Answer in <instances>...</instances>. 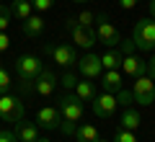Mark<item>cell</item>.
Here are the masks:
<instances>
[{
	"mask_svg": "<svg viewBox=\"0 0 155 142\" xmlns=\"http://www.w3.org/2000/svg\"><path fill=\"white\" fill-rule=\"evenodd\" d=\"M93 23H96V41L106 44V49H111V47H116V44L122 41V36H119L116 26H111L109 18H106L104 13H101V16H96Z\"/></svg>",
	"mask_w": 155,
	"mask_h": 142,
	"instance_id": "5",
	"label": "cell"
},
{
	"mask_svg": "<svg viewBox=\"0 0 155 142\" xmlns=\"http://www.w3.org/2000/svg\"><path fill=\"white\" fill-rule=\"evenodd\" d=\"M114 96H116V104L122 106V109H129V106L134 104V98H132V93H129V91H124V88H122V91H116Z\"/></svg>",
	"mask_w": 155,
	"mask_h": 142,
	"instance_id": "22",
	"label": "cell"
},
{
	"mask_svg": "<svg viewBox=\"0 0 155 142\" xmlns=\"http://www.w3.org/2000/svg\"><path fill=\"white\" fill-rule=\"evenodd\" d=\"M111 142H137V137H134V132H132V129H122V127H119Z\"/></svg>",
	"mask_w": 155,
	"mask_h": 142,
	"instance_id": "23",
	"label": "cell"
},
{
	"mask_svg": "<svg viewBox=\"0 0 155 142\" xmlns=\"http://www.w3.org/2000/svg\"><path fill=\"white\" fill-rule=\"evenodd\" d=\"M54 88H57V75L44 67V70L36 75V80H34V91H36L39 96H49Z\"/></svg>",
	"mask_w": 155,
	"mask_h": 142,
	"instance_id": "12",
	"label": "cell"
},
{
	"mask_svg": "<svg viewBox=\"0 0 155 142\" xmlns=\"http://www.w3.org/2000/svg\"><path fill=\"white\" fill-rule=\"evenodd\" d=\"M21 31H23V36H28V39H39L44 34V21H41V16H34L31 13L28 18H23Z\"/></svg>",
	"mask_w": 155,
	"mask_h": 142,
	"instance_id": "16",
	"label": "cell"
},
{
	"mask_svg": "<svg viewBox=\"0 0 155 142\" xmlns=\"http://www.w3.org/2000/svg\"><path fill=\"white\" fill-rule=\"evenodd\" d=\"M134 5H137V0H119V8H124V11H132Z\"/></svg>",
	"mask_w": 155,
	"mask_h": 142,
	"instance_id": "34",
	"label": "cell"
},
{
	"mask_svg": "<svg viewBox=\"0 0 155 142\" xmlns=\"http://www.w3.org/2000/svg\"><path fill=\"white\" fill-rule=\"evenodd\" d=\"M8 47H11V39H8L5 31H0V52H5Z\"/></svg>",
	"mask_w": 155,
	"mask_h": 142,
	"instance_id": "32",
	"label": "cell"
},
{
	"mask_svg": "<svg viewBox=\"0 0 155 142\" xmlns=\"http://www.w3.org/2000/svg\"><path fill=\"white\" fill-rule=\"evenodd\" d=\"M44 54L52 57V62H57L60 67H72L78 62V54L70 44H60V41H52V44H44Z\"/></svg>",
	"mask_w": 155,
	"mask_h": 142,
	"instance_id": "4",
	"label": "cell"
},
{
	"mask_svg": "<svg viewBox=\"0 0 155 142\" xmlns=\"http://www.w3.org/2000/svg\"><path fill=\"white\" fill-rule=\"evenodd\" d=\"M93 13H88V11H83L80 13V16H78V23H80V26H93Z\"/></svg>",
	"mask_w": 155,
	"mask_h": 142,
	"instance_id": "29",
	"label": "cell"
},
{
	"mask_svg": "<svg viewBox=\"0 0 155 142\" xmlns=\"http://www.w3.org/2000/svg\"><path fill=\"white\" fill-rule=\"evenodd\" d=\"M67 31H70V36H72V41L78 44V47H83V49H91L93 44H98L96 41V31L91 26H80L78 23V18H67Z\"/></svg>",
	"mask_w": 155,
	"mask_h": 142,
	"instance_id": "8",
	"label": "cell"
},
{
	"mask_svg": "<svg viewBox=\"0 0 155 142\" xmlns=\"http://www.w3.org/2000/svg\"><path fill=\"white\" fill-rule=\"evenodd\" d=\"M75 96H78L80 101H93V98H96V85H93L91 80H78Z\"/></svg>",
	"mask_w": 155,
	"mask_h": 142,
	"instance_id": "19",
	"label": "cell"
},
{
	"mask_svg": "<svg viewBox=\"0 0 155 142\" xmlns=\"http://www.w3.org/2000/svg\"><path fill=\"white\" fill-rule=\"evenodd\" d=\"M60 85L65 88V91H75V85H78V75H75V72H70V70H67L65 75H62Z\"/></svg>",
	"mask_w": 155,
	"mask_h": 142,
	"instance_id": "24",
	"label": "cell"
},
{
	"mask_svg": "<svg viewBox=\"0 0 155 142\" xmlns=\"http://www.w3.org/2000/svg\"><path fill=\"white\" fill-rule=\"evenodd\" d=\"M78 70H80V75L85 78V80H98L101 72H104V65H101V57L93 54V52H88V54L78 57Z\"/></svg>",
	"mask_w": 155,
	"mask_h": 142,
	"instance_id": "9",
	"label": "cell"
},
{
	"mask_svg": "<svg viewBox=\"0 0 155 142\" xmlns=\"http://www.w3.org/2000/svg\"><path fill=\"white\" fill-rule=\"evenodd\" d=\"M44 70V65H41V60L34 54H21L16 60V75H18V91L23 93V96H28V93H34V80H36V75Z\"/></svg>",
	"mask_w": 155,
	"mask_h": 142,
	"instance_id": "1",
	"label": "cell"
},
{
	"mask_svg": "<svg viewBox=\"0 0 155 142\" xmlns=\"http://www.w3.org/2000/svg\"><path fill=\"white\" fill-rule=\"evenodd\" d=\"M132 41H134V47H137V49H142V52L155 49V21H150V18H142V21L134 23Z\"/></svg>",
	"mask_w": 155,
	"mask_h": 142,
	"instance_id": "3",
	"label": "cell"
},
{
	"mask_svg": "<svg viewBox=\"0 0 155 142\" xmlns=\"http://www.w3.org/2000/svg\"><path fill=\"white\" fill-rule=\"evenodd\" d=\"M122 72L119 70H106L101 72V88H104V93H116V91H122Z\"/></svg>",
	"mask_w": 155,
	"mask_h": 142,
	"instance_id": "15",
	"label": "cell"
},
{
	"mask_svg": "<svg viewBox=\"0 0 155 142\" xmlns=\"http://www.w3.org/2000/svg\"><path fill=\"white\" fill-rule=\"evenodd\" d=\"M26 116V104H23L21 96H11V93H3L0 96V119L5 124H16Z\"/></svg>",
	"mask_w": 155,
	"mask_h": 142,
	"instance_id": "2",
	"label": "cell"
},
{
	"mask_svg": "<svg viewBox=\"0 0 155 142\" xmlns=\"http://www.w3.org/2000/svg\"><path fill=\"white\" fill-rule=\"evenodd\" d=\"M31 11H34L31 0H13V3H11V13H13L16 18H21V21L31 16Z\"/></svg>",
	"mask_w": 155,
	"mask_h": 142,
	"instance_id": "20",
	"label": "cell"
},
{
	"mask_svg": "<svg viewBox=\"0 0 155 142\" xmlns=\"http://www.w3.org/2000/svg\"><path fill=\"white\" fill-rule=\"evenodd\" d=\"M57 111H60V116L65 121H80V116H83V101L75 96V91H65Z\"/></svg>",
	"mask_w": 155,
	"mask_h": 142,
	"instance_id": "6",
	"label": "cell"
},
{
	"mask_svg": "<svg viewBox=\"0 0 155 142\" xmlns=\"http://www.w3.org/2000/svg\"><path fill=\"white\" fill-rule=\"evenodd\" d=\"M72 137H75V142H96L101 134H98V129L93 124H78Z\"/></svg>",
	"mask_w": 155,
	"mask_h": 142,
	"instance_id": "17",
	"label": "cell"
},
{
	"mask_svg": "<svg viewBox=\"0 0 155 142\" xmlns=\"http://www.w3.org/2000/svg\"><path fill=\"white\" fill-rule=\"evenodd\" d=\"M101 65H104V70H119V65H122V52L119 49H106L104 54H101Z\"/></svg>",
	"mask_w": 155,
	"mask_h": 142,
	"instance_id": "18",
	"label": "cell"
},
{
	"mask_svg": "<svg viewBox=\"0 0 155 142\" xmlns=\"http://www.w3.org/2000/svg\"><path fill=\"white\" fill-rule=\"evenodd\" d=\"M132 98H134V104H140V106H150V104H155V80H150L147 75L134 78Z\"/></svg>",
	"mask_w": 155,
	"mask_h": 142,
	"instance_id": "7",
	"label": "cell"
},
{
	"mask_svg": "<svg viewBox=\"0 0 155 142\" xmlns=\"http://www.w3.org/2000/svg\"><path fill=\"white\" fill-rule=\"evenodd\" d=\"M150 13H153V18H155V0H150Z\"/></svg>",
	"mask_w": 155,
	"mask_h": 142,
	"instance_id": "35",
	"label": "cell"
},
{
	"mask_svg": "<svg viewBox=\"0 0 155 142\" xmlns=\"http://www.w3.org/2000/svg\"><path fill=\"white\" fill-rule=\"evenodd\" d=\"M11 91V75H8V70L3 65H0V96L3 93H8Z\"/></svg>",
	"mask_w": 155,
	"mask_h": 142,
	"instance_id": "25",
	"label": "cell"
},
{
	"mask_svg": "<svg viewBox=\"0 0 155 142\" xmlns=\"http://www.w3.org/2000/svg\"><path fill=\"white\" fill-rule=\"evenodd\" d=\"M119 67H122V75H129V78L147 75V62L140 60V57H134V54H124Z\"/></svg>",
	"mask_w": 155,
	"mask_h": 142,
	"instance_id": "11",
	"label": "cell"
},
{
	"mask_svg": "<svg viewBox=\"0 0 155 142\" xmlns=\"http://www.w3.org/2000/svg\"><path fill=\"white\" fill-rule=\"evenodd\" d=\"M11 8H5V5H0V31H5L8 28V23H11Z\"/></svg>",
	"mask_w": 155,
	"mask_h": 142,
	"instance_id": "26",
	"label": "cell"
},
{
	"mask_svg": "<svg viewBox=\"0 0 155 142\" xmlns=\"http://www.w3.org/2000/svg\"><path fill=\"white\" fill-rule=\"evenodd\" d=\"M72 3H85V0H72Z\"/></svg>",
	"mask_w": 155,
	"mask_h": 142,
	"instance_id": "38",
	"label": "cell"
},
{
	"mask_svg": "<svg viewBox=\"0 0 155 142\" xmlns=\"http://www.w3.org/2000/svg\"><path fill=\"white\" fill-rule=\"evenodd\" d=\"M147 78H150V80H155V54L147 60Z\"/></svg>",
	"mask_w": 155,
	"mask_h": 142,
	"instance_id": "33",
	"label": "cell"
},
{
	"mask_svg": "<svg viewBox=\"0 0 155 142\" xmlns=\"http://www.w3.org/2000/svg\"><path fill=\"white\" fill-rule=\"evenodd\" d=\"M57 129H60V132H62L65 137H72V134H75V121H65V119H62Z\"/></svg>",
	"mask_w": 155,
	"mask_h": 142,
	"instance_id": "28",
	"label": "cell"
},
{
	"mask_svg": "<svg viewBox=\"0 0 155 142\" xmlns=\"http://www.w3.org/2000/svg\"><path fill=\"white\" fill-rule=\"evenodd\" d=\"M36 142H49V137H41V134H39V137H36Z\"/></svg>",
	"mask_w": 155,
	"mask_h": 142,
	"instance_id": "36",
	"label": "cell"
},
{
	"mask_svg": "<svg viewBox=\"0 0 155 142\" xmlns=\"http://www.w3.org/2000/svg\"><path fill=\"white\" fill-rule=\"evenodd\" d=\"M119 44H122V57H124V54H134V52H137L134 41H129V39H127V41H119Z\"/></svg>",
	"mask_w": 155,
	"mask_h": 142,
	"instance_id": "31",
	"label": "cell"
},
{
	"mask_svg": "<svg viewBox=\"0 0 155 142\" xmlns=\"http://www.w3.org/2000/svg\"><path fill=\"white\" fill-rule=\"evenodd\" d=\"M60 121H62L60 111L52 109V106H44V109H39V114H36V124H39V127H44L47 132H49V129H57V127H60Z\"/></svg>",
	"mask_w": 155,
	"mask_h": 142,
	"instance_id": "13",
	"label": "cell"
},
{
	"mask_svg": "<svg viewBox=\"0 0 155 142\" xmlns=\"http://www.w3.org/2000/svg\"><path fill=\"white\" fill-rule=\"evenodd\" d=\"M140 127V114H137V109H132V106H129V109H124L122 111V129H137Z\"/></svg>",
	"mask_w": 155,
	"mask_h": 142,
	"instance_id": "21",
	"label": "cell"
},
{
	"mask_svg": "<svg viewBox=\"0 0 155 142\" xmlns=\"http://www.w3.org/2000/svg\"><path fill=\"white\" fill-rule=\"evenodd\" d=\"M0 142H18V137L13 129H0Z\"/></svg>",
	"mask_w": 155,
	"mask_h": 142,
	"instance_id": "30",
	"label": "cell"
},
{
	"mask_svg": "<svg viewBox=\"0 0 155 142\" xmlns=\"http://www.w3.org/2000/svg\"><path fill=\"white\" fill-rule=\"evenodd\" d=\"M31 5H34V11L44 13V11H49V8L54 5V0H31Z\"/></svg>",
	"mask_w": 155,
	"mask_h": 142,
	"instance_id": "27",
	"label": "cell"
},
{
	"mask_svg": "<svg viewBox=\"0 0 155 142\" xmlns=\"http://www.w3.org/2000/svg\"><path fill=\"white\" fill-rule=\"evenodd\" d=\"M16 137H18V142H36V137H39V124L36 121H16Z\"/></svg>",
	"mask_w": 155,
	"mask_h": 142,
	"instance_id": "14",
	"label": "cell"
},
{
	"mask_svg": "<svg viewBox=\"0 0 155 142\" xmlns=\"http://www.w3.org/2000/svg\"><path fill=\"white\" fill-rule=\"evenodd\" d=\"M96 142H109V140H104V137H98V140H96Z\"/></svg>",
	"mask_w": 155,
	"mask_h": 142,
	"instance_id": "37",
	"label": "cell"
},
{
	"mask_svg": "<svg viewBox=\"0 0 155 142\" xmlns=\"http://www.w3.org/2000/svg\"><path fill=\"white\" fill-rule=\"evenodd\" d=\"M116 109H119V104H116L114 93H101V96L93 98V114L98 116V119H109V116H114Z\"/></svg>",
	"mask_w": 155,
	"mask_h": 142,
	"instance_id": "10",
	"label": "cell"
}]
</instances>
